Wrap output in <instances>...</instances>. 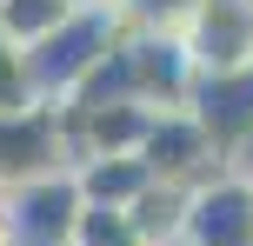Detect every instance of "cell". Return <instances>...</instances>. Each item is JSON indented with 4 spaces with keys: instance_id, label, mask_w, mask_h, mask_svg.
<instances>
[{
    "instance_id": "cell-7",
    "label": "cell",
    "mask_w": 253,
    "mask_h": 246,
    "mask_svg": "<svg viewBox=\"0 0 253 246\" xmlns=\"http://www.w3.org/2000/svg\"><path fill=\"white\" fill-rule=\"evenodd\" d=\"M187 113L207 127V140L220 146V160L240 146V133L253 127V67H240V73H207L193 80V100Z\"/></svg>"
},
{
    "instance_id": "cell-12",
    "label": "cell",
    "mask_w": 253,
    "mask_h": 246,
    "mask_svg": "<svg viewBox=\"0 0 253 246\" xmlns=\"http://www.w3.org/2000/svg\"><path fill=\"white\" fill-rule=\"evenodd\" d=\"M227 173H240V180H253V127L240 133V146L227 153Z\"/></svg>"
},
{
    "instance_id": "cell-2",
    "label": "cell",
    "mask_w": 253,
    "mask_h": 246,
    "mask_svg": "<svg viewBox=\"0 0 253 246\" xmlns=\"http://www.w3.org/2000/svg\"><path fill=\"white\" fill-rule=\"evenodd\" d=\"M53 173H74L60 106H47V100L0 106V193L34 186V180H53Z\"/></svg>"
},
{
    "instance_id": "cell-3",
    "label": "cell",
    "mask_w": 253,
    "mask_h": 246,
    "mask_svg": "<svg viewBox=\"0 0 253 246\" xmlns=\"http://www.w3.org/2000/svg\"><path fill=\"white\" fill-rule=\"evenodd\" d=\"M173 40L187 53L193 80L240 73V67H253V0H193V13L180 20Z\"/></svg>"
},
{
    "instance_id": "cell-8",
    "label": "cell",
    "mask_w": 253,
    "mask_h": 246,
    "mask_svg": "<svg viewBox=\"0 0 253 246\" xmlns=\"http://www.w3.org/2000/svg\"><path fill=\"white\" fill-rule=\"evenodd\" d=\"M74 186H80L87 207H120L126 213L153 186V173H147L140 153H100V160H80V167H74Z\"/></svg>"
},
{
    "instance_id": "cell-6",
    "label": "cell",
    "mask_w": 253,
    "mask_h": 246,
    "mask_svg": "<svg viewBox=\"0 0 253 246\" xmlns=\"http://www.w3.org/2000/svg\"><path fill=\"white\" fill-rule=\"evenodd\" d=\"M13 213V226H20L27 246H74V226H80V186L74 173H53V180H34V186H13V193H0Z\"/></svg>"
},
{
    "instance_id": "cell-1",
    "label": "cell",
    "mask_w": 253,
    "mask_h": 246,
    "mask_svg": "<svg viewBox=\"0 0 253 246\" xmlns=\"http://www.w3.org/2000/svg\"><path fill=\"white\" fill-rule=\"evenodd\" d=\"M120 40H126V34H120L114 7H107V0H80V7L67 13L47 40H34V47L20 53V60H27V100L67 106V100L93 80V67L120 47Z\"/></svg>"
},
{
    "instance_id": "cell-13",
    "label": "cell",
    "mask_w": 253,
    "mask_h": 246,
    "mask_svg": "<svg viewBox=\"0 0 253 246\" xmlns=\"http://www.w3.org/2000/svg\"><path fill=\"white\" fill-rule=\"evenodd\" d=\"M0 246H27L20 226H13V213H7V200H0Z\"/></svg>"
},
{
    "instance_id": "cell-10",
    "label": "cell",
    "mask_w": 253,
    "mask_h": 246,
    "mask_svg": "<svg viewBox=\"0 0 253 246\" xmlns=\"http://www.w3.org/2000/svg\"><path fill=\"white\" fill-rule=\"evenodd\" d=\"M74 246H140V233H133V213H120V207H80Z\"/></svg>"
},
{
    "instance_id": "cell-11",
    "label": "cell",
    "mask_w": 253,
    "mask_h": 246,
    "mask_svg": "<svg viewBox=\"0 0 253 246\" xmlns=\"http://www.w3.org/2000/svg\"><path fill=\"white\" fill-rule=\"evenodd\" d=\"M27 100V60L13 40H0V106H20Z\"/></svg>"
},
{
    "instance_id": "cell-5",
    "label": "cell",
    "mask_w": 253,
    "mask_h": 246,
    "mask_svg": "<svg viewBox=\"0 0 253 246\" xmlns=\"http://www.w3.org/2000/svg\"><path fill=\"white\" fill-rule=\"evenodd\" d=\"M173 246H253V180L240 173H213L187 193Z\"/></svg>"
},
{
    "instance_id": "cell-9",
    "label": "cell",
    "mask_w": 253,
    "mask_h": 246,
    "mask_svg": "<svg viewBox=\"0 0 253 246\" xmlns=\"http://www.w3.org/2000/svg\"><path fill=\"white\" fill-rule=\"evenodd\" d=\"M74 7L80 0H0V40H13V47L27 53L34 40H47Z\"/></svg>"
},
{
    "instance_id": "cell-4",
    "label": "cell",
    "mask_w": 253,
    "mask_h": 246,
    "mask_svg": "<svg viewBox=\"0 0 253 246\" xmlns=\"http://www.w3.org/2000/svg\"><path fill=\"white\" fill-rule=\"evenodd\" d=\"M140 160H147V173H153L160 186H180V193H193L200 180L227 173L220 146L207 140V127H200V120L187 113V106H167V113H153V120H147Z\"/></svg>"
}]
</instances>
